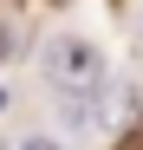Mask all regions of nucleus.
<instances>
[{
	"label": "nucleus",
	"mask_w": 143,
	"mask_h": 150,
	"mask_svg": "<svg viewBox=\"0 0 143 150\" xmlns=\"http://www.w3.org/2000/svg\"><path fill=\"white\" fill-rule=\"evenodd\" d=\"M124 150H143V144H124Z\"/></svg>",
	"instance_id": "nucleus-3"
},
{
	"label": "nucleus",
	"mask_w": 143,
	"mask_h": 150,
	"mask_svg": "<svg viewBox=\"0 0 143 150\" xmlns=\"http://www.w3.org/2000/svg\"><path fill=\"white\" fill-rule=\"evenodd\" d=\"M20 150H65V144H52V137H26Z\"/></svg>",
	"instance_id": "nucleus-2"
},
{
	"label": "nucleus",
	"mask_w": 143,
	"mask_h": 150,
	"mask_svg": "<svg viewBox=\"0 0 143 150\" xmlns=\"http://www.w3.org/2000/svg\"><path fill=\"white\" fill-rule=\"evenodd\" d=\"M46 79H52L59 91H98L104 85V52H98V46H91L85 33H59V39H46Z\"/></svg>",
	"instance_id": "nucleus-1"
}]
</instances>
